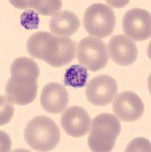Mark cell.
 <instances>
[{"label": "cell", "instance_id": "15", "mask_svg": "<svg viewBox=\"0 0 151 152\" xmlns=\"http://www.w3.org/2000/svg\"><path fill=\"white\" fill-rule=\"evenodd\" d=\"M89 78L87 69L82 65H73L68 68L64 74V85L74 88H83Z\"/></svg>", "mask_w": 151, "mask_h": 152}, {"label": "cell", "instance_id": "2", "mask_svg": "<svg viewBox=\"0 0 151 152\" xmlns=\"http://www.w3.org/2000/svg\"><path fill=\"white\" fill-rule=\"evenodd\" d=\"M27 50L33 58L54 67H61L75 58L76 43L70 37H55L49 32L39 31L29 37Z\"/></svg>", "mask_w": 151, "mask_h": 152}, {"label": "cell", "instance_id": "1", "mask_svg": "<svg viewBox=\"0 0 151 152\" xmlns=\"http://www.w3.org/2000/svg\"><path fill=\"white\" fill-rule=\"evenodd\" d=\"M11 78L5 87L8 100L17 105L24 106L32 103L38 94V79L40 71L33 59L21 57L12 62Z\"/></svg>", "mask_w": 151, "mask_h": 152}, {"label": "cell", "instance_id": "11", "mask_svg": "<svg viewBox=\"0 0 151 152\" xmlns=\"http://www.w3.org/2000/svg\"><path fill=\"white\" fill-rule=\"evenodd\" d=\"M108 47L110 58L119 66H130L137 58V46L125 35L113 36L108 41Z\"/></svg>", "mask_w": 151, "mask_h": 152}, {"label": "cell", "instance_id": "4", "mask_svg": "<svg viewBox=\"0 0 151 152\" xmlns=\"http://www.w3.org/2000/svg\"><path fill=\"white\" fill-rule=\"evenodd\" d=\"M119 119L112 114L102 113L94 118L88 145L92 151H111L121 132Z\"/></svg>", "mask_w": 151, "mask_h": 152}, {"label": "cell", "instance_id": "5", "mask_svg": "<svg viewBox=\"0 0 151 152\" xmlns=\"http://www.w3.org/2000/svg\"><path fill=\"white\" fill-rule=\"evenodd\" d=\"M83 26L91 36L105 38L111 35L115 26V15L112 9L102 3L91 5L83 15Z\"/></svg>", "mask_w": 151, "mask_h": 152}, {"label": "cell", "instance_id": "6", "mask_svg": "<svg viewBox=\"0 0 151 152\" xmlns=\"http://www.w3.org/2000/svg\"><path fill=\"white\" fill-rule=\"evenodd\" d=\"M107 46L100 39L86 37L77 46V60L92 72L103 69L108 62Z\"/></svg>", "mask_w": 151, "mask_h": 152}, {"label": "cell", "instance_id": "7", "mask_svg": "<svg viewBox=\"0 0 151 152\" xmlns=\"http://www.w3.org/2000/svg\"><path fill=\"white\" fill-rule=\"evenodd\" d=\"M124 32L135 41H143L150 37L151 15L148 11L132 9L127 11L122 20Z\"/></svg>", "mask_w": 151, "mask_h": 152}, {"label": "cell", "instance_id": "9", "mask_svg": "<svg viewBox=\"0 0 151 152\" xmlns=\"http://www.w3.org/2000/svg\"><path fill=\"white\" fill-rule=\"evenodd\" d=\"M113 111L121 120L137 121L143 116L144 105L138 95L130 91L118 94L113 102Z\"/></svg>", "mask_w": 151, "mask_h": 152}, {"label": "cell", "instance_id": "13", "mask_svg": "<svg viewBox=\"0 0 151 152\" xmlns=\"http://www.w3.org/2000/svg\"><path fill=\"white\" fill-rule=\"evenodd\" d=\"M51 33L57 37H70L80 27V21L77 15L68 10L60 11L54 15L49 21Z\"/></svg>", "mask_w": 151, "mask_h": 152}, {"label": "cell", "instance_id": "14", "mask_svg": "<svg viewBox=\"0 0 151 152\" xmlns=\"http://www.w3.org/2000/svg\"><path fill=\"white\" fill-rule=\"evenodd\" d=\"M13 6L19 9H25L31 8L35 9L42 15L50 16L57 14L62 8V1L59 0H21V1H10Z\"/></svg>", "mask_w": 151, "mask_h": 152}, {"label": "cell", "instance_id": "3", "mask_svg": "<svg viewBox=\"0 0 151 152\" xmlns=\"http://www.w3.org/2000/svg\"><path fill=\"white\" fill-rule=\"evenodd\" d=\"M24 140L36 151H49L55 148L60 140V131L55 122L45 116L31 119L24 131Z\"/></svg>", "mask_w": 151, "mask_h": 152}, {"label": "cell", "instance_id": "8", "mask_svg": "<svg viewBox=\"0 0 151 152\" xmlns=\"http://www.w3.org/2000/svg\"><path fill=\"white\" fill-rule=\"evenodd\" d=\"M118 92V85L112 77L100 75L89 81L85 89V95L91 104L99 107L108 105Z\"/></svg>", "mask_w": 151, "mask_h": 152}, {"label": "cell", "instance_id": "12", "mask_svg": "<svg viewBox=\"0 0 151 152\" xmlns=\"http://www.w3.org/2000/svg\"><path fill=\"white\" fill-rule=\"evenodd\" d=\"M69 102V94L66 88L56 82L46 85L41 94V104L43 109L51 114L62 113Z\"/></svg>", "mask_w": 151, "mask_h": 152}, {"label": "cell", "instance_id": "10", "mask_svg": "<svg viewBox=\"0 0 151 152\" xmlns=\"http://www.w3.org/2000/svg\"><path fill=\"white\" fill-rule=\"evenodd\" d=\"M60 125L66 134L75 138H80L86 135L89 131L91 118L82 107L73 106L62 114Z\"/></svg>", "mask_w": 151, "mask_h": 152}]
</instances>
